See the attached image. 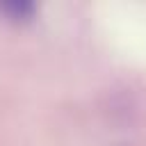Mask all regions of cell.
I'll return each instance as SVG.
<instances>
[{
  "instance_id": "obj_1",
  "label": "cell",
  "mask_w": 146,
  "mask_h": 146,
  "mask_svg": "<svg viewBox=\"0 0 146 146\" xmlns=\"http://www.w3.org/2000/svg\"><path fill=\"white\" fill-rule=\"evenodd\" d=\"M0 14H5L9 21L23 23L36 14V5L30 0H7V2H0Z\"/></svg>"
}]
</instances>
